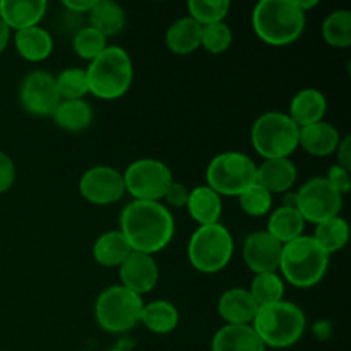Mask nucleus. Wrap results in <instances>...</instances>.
Masks as SVG:
<instances>
[{"label": "nucleus", "instance_id": "nucleus-1", "mask_svg": "<svg viewBox=\"0 0 351 351\" xmlns=\"http://www.w3.org/2000/svg\"><path fill=\"white\" fill-rule=\"evenodd\" d=\"M120 232L134 252L154 256L173 240L175 219L161 202L132 201L120 213Z\"/></svg>", "mask_w": 351, "mask_h": 351}, {"label": "nucleus", "instance_id": "nucleus-2", "mask_svg": "<svg viewBox=\"0 0 351 351\" xmlns=\"http://www.w3.org/2000/svg\"><path fill=\"white\" fill-rule=\"evenodd\" d=\"M252 27L266 45L288 47L304 33L305 14L295 0H261L254 7Z\"/></svg>", "mask_w": 351, "mask_h": 351}, {"label": "nucleus", "instance_id": "nucleus-3", "mask_svg": "<svg viewBox=\"0 0 351 351\" xmlns=\"http://www.w3.org/2000/svg\"><path fill=\"white\" fill-rule=\"evenodd\" d=\"M250 326L266 348L285 350L300 341L307 329V317L298 305L281 300L259 307Z\"/></svg>", "mask_w": 351, "mask_h": 351}, {"label": "nucleus", "instance_id": "nucleus-4", "mask_svg": "<svg viewBox=\"0 0 351 351\" xmlns=\"http://www.w3.org/2000/svg\"><path fill=\"white\" fill-rule=\"evenodd\" d=\"M329 257L312 237L302 235L283 245L278 267L280 276L297 288H312L328 273Z\"/></svg>", "mask_w": 351, "mask_h": 351}, {"label": "nucleus", "instance_id": "nucleus-5", "mask_svg": "<svg viewBox=\"0 0 351 351\" xmlns=\"http://www.w3.org/2000/svg\"><path fill=\"white\" fill-rule=\"evenodd\" d=\"M88 88L93 96L105 101L119 99L134 81L132 58L123 48L106 47L86 69Z\"/></svg>", "mask_w": 351, "mask_h": 351}, {"label": "nucleus", "instance_id": "nucleus-6", "mask_svg": "<svg viewBox=\"0 0 351 351\" xmlns=\"http://www.w3.org/2000/svg\"><path fill=\"white\" fill-rule=\"evenodd\" d=\"M300 127L281 112L263 113L254 122L250 130V143L264 160L290 158L298 147Z\"/></svg>", "mask_w": 351, "mask_h": 351}, {"label": "nucleus", "instance_id": "nucleus-7", "mask_svg": "<svg viewBox=\"0 0 351 351\" xmlns=\"http://www.w3.org/2000/svg\"><path fill=\"white\" fill-rule=\"evenodd\" d=\"M235 250V242L226 226L221 223L199 226L191 237L187 254L189 261L199 273L215 274L230 264Z\"/></svg>", "mask_w": 351, "mask_h": 351}, {"label": "nucleus", "instance_id": "nucleus-8", "mask_svg": "<svg viewBox=\"0 0 351 351\" xmlns=\"http://www.w3.org/2000/svg\"><path fill=\"white\" fill-rule=\"evenodd\" d=\"M143 307V297L132 293L122 285H113L101 291L96 300V322L103 331L123 335L139 324Z\"/></svg>", "mask_w": 351, "mask_h": 351}, {"label": "nucleus", "instance_id": "nucleus-9", "mask_svg": "<svg viewBox=\"0 0 351 351\" xmlns=\"http://www.w3.org/2000/svg\"><path fill=\"white\" fill-rule=\"evenodd\" d=\"M206 182L216 194L239 197L247 187L257 182V165L247 154L225 151L209 161Z\"/></svg>", "mask_w": 351, "mask_h": 351}, {"label": "nucleus", "instance_id": "nucleus-10", "mask_svg": "<svg viewBox=\"0 0 351 351\" xmlns=\"http://www.w3.org/2000/svg\"><path fill=\"white\" fill-rule=\"evenodd\" d=\"M123 175L125 192H129L134 201L161 202L167 189L173 182L170 168L154 158L136 160L127 167Z\"/></svg>", "mask_w": 351, "mask_h": 351}, {"label": "nucleus", "instance_id": "nucleus-11", "mask_svg": "<svg viewBox=\"0 0 351 351\" xmlns=\"http://www.w3.org/2000/svg\"><path fill=\"white\" fill-rule=\"evenodd\" d=\"M293 202L305 223H319L339 216L343 195L329 185L324 177H314L305 182L293 194Z\"/></svg>", "mask_w": 351, "mask_h": 351}, {"label": "nucleus", "instance_id": "nucleus-12", "mask_svg": "<svg viewBox=\"0 0 351 351\" xmlns=\"http://www.w3.org/2000/svg\"><path fill=\"white\" fill-rule=\"evenodd\" d=\"M21 106L33 117H51L62 101L55 75L47 71H33L23 79L19 88Z\"/></svg>", "mask_w": 351, "mask_h": 351}, {"label": "nucleus", "instance_id": "nucleus-13", "mask_svg": "<svg viewBox=\"0 0 351 351\" xmlns=\"http://www.w3.org/2000/svg\"><path fill=\"white\" fill-rule=\"evenodd\" d=\"M79 192L95 206H110L119 202L125 194L123 175L106 165L89 168L79 180Z\"/></svg>", "mask_w": 351, "mask_h": 351}, {"label": "nucleus", "instance_id": "nucleus-14", "mask_svg": "<svg viewBox=\"0 0 351 351\" xmlns=\"http://www.w3.org/2000/svg\"><path fill=\"white\" fill-rule=\"evenodd\" d=\"M122 287L143 297L156 288L160 280V267L153 256L143 252H130L119 267Z\"/></svg>", "mask_w": 351, "mask_h": 351}, {"label": "nucleus", "instance_id": "nucleus-15", "mask_svg": "<svg viewBox=\"0 0 351 351\" xmlns=\"http://www.w3.org/2000/svg\"><path fill=\"white\" fill-rule=\"evenodd\" d=\"M283 245L266 230L250 233L243 242V261L252 273H276Z\"/></svg>", "mask_w": 351, "mask_h": 351}, {"label": "nucleus", "instance_id": "nucleus-16", "mask_svg": "<svg viewBox=\"0 0 351 351\" xmlns=\"http://www.w3.org/2000/svg\"><path fill=\"white\" fill-rule=\"evenodd\" d=\"M47 9L48 3L45 0H2L0 19L9 29L23 31L40 26Z\"/></svg>", "mask_w": 351, "mask_h": 351}, {"label": "nucleus", "instance_id": "nucleus-17", "mask_svg": "<svg viewBox=\"0 0 351 351\" xmlns=\"http://www.w3.org/2000/svg\"><path fill=\"white\" fill-rule=\"evenodd\" d=\"M257 311H259V305L256 304L247 288L226 290L218 300V314L226 324H252Z\"/></svg>", "mask_w": 351, "mask_h": 351}, {"label": "nucleus", "instance_id": "nucleus-18", "mask_svg": "<svg viewBox=\"0 0 351 351\" xmlns=\"http://www.w3.org/2000/svg\"><path fill=\"white\" fill-rule=\"evenodd\" d=\"M339 141H341L339 130L324 120L300 127L298 134V147H304V151L317 158L331 156L332 153H336Z\"/></svg>", "mask_w": 351, "mask_h": 351}, {"label": "nucleus", "instance_id": "nucleus-19", "mask_svg": "<svg viewBox=\"0 0 351 351\" xmlns=\"http://www.w3.org/2000/svg\"><path fill=\"white\" fill-rule=\"evenodd\" d=\"M297 175V167L290 158L264 160L257 167V184L266 189L269 194H283L293 187Z\"/></svg>", "mask_w": 351, "mask_h": 351}, {"label": "nucleus", "instance_id": "nucleus-20", "mask_svg": "<svg viewBox=\"0 0 351 351\" xmlns=\"http://www.w3.org/2000/svg\"><path fill=\"white\" fill-rule=\"evenodd\" d=\"M328 112V99L319 89L307 88L298 91L290 101V117L298 127H307L324 120Z\"/></svg>", "mask_w": 351, "mask_h": 351}, {"label": "nucleus", "instance_id": "nucleus-21", "mask_svg": "<svg viewBox=\"0 0 351 351\" xmlns=\"http://www.w3.org/2000/svg\"><path fill=\"white\" fill-rule=\"evenodd\" d=\"M211 351H266V346L250 324H225L213 338Z\"/></svg>", "mask_w": 351, "mask_h": 351}, {"label": "nucleus", "instance_id": "nucleus-22", "mask_svg": "<svg viewBox=\"0 0 351 351\" xmlns=\"http://www.w3.org/2000/svg\"><path fill=\"white\" fill-rule=\"evenodd\" d=\"M185 208L199 226L216 225L223 213L221 195L216 194L208 185H199L191 191Z\"/></svg>", "mask_w": 351, "mask_h": 351}, {"label": "nucleus", "instance_id": "nucleus-23", "mask_svg": "<svg viewBox=\"0 0 351 351\" xmlns=\"http://www.w3.org/2000/svg\"><path fill=\"white\" fill-rule=\"evenodd\" d=\"M14 43H16L17 53L24 60L34 62V64L47 60L53 51V38H51L50 31L41 26L16 31Z\"/></svg>", "mask_w": 351, "mask_h": 351}, {"label": "nucleus", "instance_id": "nucleus-24", "mask_svg": "<svg viewBox=\"0 0 351 351\" xmlns=\"http://www.w3.org/2000/svg\"><path fill=\"white\" fill-rule=\"evenodd\" d=\"M132 252L120 230H110L99 235L93 245V257L103 267H120Z\"/></svg>", "mask_w": 351, "mask_h": 351}, {"label": "nucleus", "instance_id": "nucleus-25", "mask_svg": "<svg viewBox=\"0 0 351 351\" xmlns=\"http://www.w3.org/2000/svg\"><path fill=\"white\" fill-rule=\"evenodd\" d=\"M305 221L302 218L300 213L293 206H281V208L274 209L271 213L269 219H267V230L271 237L278 240L281 245L291 242V240L298 239L304 235Z\"/></svg>", "mask_w": 351, "mask_h": 351}, {"label": "nucleus", "instance_id": "nucleus-26", "mask_svg": "<svg viewBox=\"0 0 351 351\" xmlns=\"http://www.w3.org/2000/svg\"><path fill=\"white\" fill-rule=\"evenodd\" d=\"M201 24L195 23L192 17H180L175 21L167 31L168 50L177 55H191L201 47Z\"/></svg>", "mask_w": 351, "mask_h": 351}, {"label": "nucleus", "instance_id": "nucleus-27", "mask_svg": "<svg viewBox=\"0 0 351 351\" xmlns=\"http://www.w3.org/2000/svg\"><path fill=\"white\" fill-rule=\"evenodd\" d=\"M51 119L65 132H82L91 125L93 108L86 99H69L58 103Z\"/></svg>", "mask_w": 351, "mask_h": 351}, {"label": "nucleus", "instance_id": "nucleus-28", "mask_svg": "<svg viewBox=\"0 0 351 351\" xmlns=\"http://www.w3.org/2000/svg\"><path fill=\"white\" fill-rule=\"evenodd\" d=\"M125 23V10L113 0H96L95 7L89 12V26L99 31L105 38L122 33Z\"/></svg>", "mask_w": 351, "mask_h": 351}, {"label": "nucleus", "instance_id": "nucleus-29", "mask_svg": "<svg viewBox=\"0 0 351 351\" xmlns=\"http://www.w3.org/2000/svg\"><path fill=\"white\" fill-rule=\"evenodd\" d=\"M180 315L177 307L168 300H153L144 304L141 322L154 335H170L177 329Z\"/></svg>", "mask_w": 351, "mask_h": 351}, {"label": "nucleus", "instance_id": "nucleus-30", "mask_svg": "<svg viewBox=\"0 0 351 351\" xmlns=\"http://www.w3.org/2000/svg\"><path fill=\"white\" fill-rule=\"evenodd\" d=\"M312 239L331 256L346 247L350 239V226L341 216H335V218L315 225V233Z\"/></svg>", "mask_w": 351, "mask_h": 351}, {"label": "nucleus", "instance_id": "nucleus-31", "mask_svg": "<svg viewBox=\"0 0 351 351\" xmlns=\"http://www.w3.org/2000/svg\"><path fill=\"white\" fill-rule=\"evenodd\" d=\"M249 293L259 307L281 302L285 297V281L278 273L256 274L250 283Z\"/></svg>", "mask_w": 351, "mask_h": 351}, {"label": "nucleus", "instance_id": "nucleus-32", "mask_svg": "<svg viewBox=\"0 0 351 351\" xmlns=\"http://www.w3.org/2000/svg\"><path fill=\"white\" fill-rule=\"evenodd\" d=\"M322 36L328 45L335 48L351 47V12L339 9L329 14L322 23Z\"/></svg>", "mask_w": 351, "mask_h": 351}, {"label": "nucleus", "instance_id": "nucleus-33", "mask_svg": "<svg viewBox=\"0 0 351 351\" xmlns=\"http://www.w3.org/2000/svg\"><path fill=\"white\" fill-rule=\"evenodd\" d=\"M232 3L228 0H191L187 2L189 17L201 26L225 23Z\"/></svg>", "mask_w": 351, "mask_h": 351}, {"label": "nucleus", "instance_id": "nucleus-34", "mask_svg": "<svg viewBox=\"0 0 351 351\" xmlns=\"http://www.w3.org/2000/svg\"><path fill=\"white\" fill-rule=\"evenodd\" d=\"M57 82V91L62 101L69 99H84V96L89 93L88 77H86L84 69L69 67L62 71L55 77Z\"/></svg>", "mask_w": 351, "mask_h": 351}, {"label": "nucleus", "instance_id": "nucleus-35", "mask_svg": "<svg viewBox=\"0 0 351 351\" xmlns=\"http://www.w3.org/2000/svg\"><path fill=\"white\" fill-rule=\"evenodd\" d=\"M239 202L245 215L259 218V216H266L273 209V194H269L256 182L239 195Z\"/></svg>", "mask_w": 351, "mask_h": 351}, {"label": "nucleus", "instance_id": "nucleus-36", "mask_svg": "<svg viewBox=\"0 0 351 351\" xmlns=\"http://www.w3.org/2000/svg\"><path fill=\"white\" fill-rule=\"evenodd\" d=\"M72 47H74V51L79 57L84 58V60L93 62L106 47H108V45H106V38L103 36L99 31H96L95 27L91 26H86L81 27V29L74 34Z\"/></svg>", "mask_w": 351, "mask_h": 351}, {"label": "nucleus", "instance_id": "nucleus-37", "mask_svg": "<svg viewBox=\"0 0 351 351\" xmlns=\"http://www.w3.org/2000/svg\"><path fill=\"white\" fill-rule=\"evenodd\" d=\"M233 41L232 29L226 23L209 24L201 29V47L213 55H219L230 48Z\"/></svg>", "mask_w": 351, "mask_h": 351}, {"label": "nucleus", "instance_id": "nucleus-38", "mask_svg": "<svg viewBox=\"0 0 351 351\" xmlns=\"http://www.w3.org/2000/svg\"><path fill=\"white\" fill-rule=\"evenodd\" d=\"M324 178L329 182V185H331L335 191H338L341 195L348 194L350 192L351 175L348 170L341 168L339 165H332V167L328 170V175H326Z\"/></svg>", "mask_w": 351, "mask_h": 351}, {"label": "nucleus", "instance_id": "nucleus-39", "mask_svg": "<svg viewBox=\"0 0 351 351\" xmlns=\"http://www.w3.org/2000/svg\"><path fill=\"white\" fill-rule=\"evenodd\" d=\"M16 182V165L7 153L0 151V194H5Z\"/></svg>", "mask_w": 351, "mask_h": 351}, {"label": "nucleus", "instance_id": "nucleus-40", "mask_svg": "<svg viewBox=\"0 0 351 351\" xmlns=\"http://www.w3.org/2000/svg\"><path fill=\"white\" fill-rule=\"evenodd\" d=\"M189 194H191V191H189L187 187H185L184 184H180V182H171L170 187L167 189V192H165L163 195V201L167 202L170 208H185L187 206V201H189ZM167 206V208H168Z\"/></svg>", "mask_w": 351, "mask_h": 351}, {"label": "nucleus", "instance_id": "nucleus-41", "mask_svg": "<svg viewBox=\"0 0 351 351\" xmlns=\"http://www.w3.org/2000/svg\"><path fill=\"white\" fill-rule=\"evenodd\" d=\"M336 153H338V165H339V167L351 171V136L341 137V141H339Z\"/></svg>", "mask_w": 351, "mask_h": 351}, {"label": "nucleus", "instance_id": "nucleus-42", "mask_svg": "<svg viewBox=\"0 0 351 351\" xmlns=\"http://www.w3.org/2000/svg\"><path fill=\"white\" fill-rule=\"evenodd\" d=\"M95 3L96 0H64L62 5L72 14H89Z\"/></svg>", "mask_w": 351, "mask_h": 351}, {"label": "nucleus", "instance_id": "nucleus-43", "mask_svg": "<svg viewBox=\"0 0 351 351\" xmlns=\"http://www.w3.org/2000/svg\"><path fill=\"white\" fill-rule=\"evenodd\" d=\"M312 332H314L315 338L321 339V341H328V339L331 338V335H332L331 322H329V321L314 322V326H312Z\"/></svg>", "mask_w": 351, "mask_h": 351}, {"label": "nucleus", "instance_id": "nucleus-44", "mask_svg": "<svg viewBox=\"0 0 351 351\" xmlns=\"http://www.w3.org/2000/svg\"><path fill=\"white\" fill-rule=\"evenodd\" d=\"M10 41V29L3 24V21L0 19V53L7 48Z\"/></svg>", "mask_w": 351, "mask_h": 351}, {"label": "nucleus", "instance_id": "nucleus-45", "mask_svg": "<svg viewBox=\"0 0 351 351\" xmlns=\"http://www.w3.org/2000/svg\"><path fill=\"white\" fill-rule=\"evenodd\" d=\"M295 3H297L298 9L302 10V12H307V10H312L314 7L319 5V0H295Z\"/></svg>", "mask_w": 351, "mask_h": 351}, {"label": "nucleus", "instance_id": "nucleus-46", "mask_svg": "<svg viewBox=\"0 0 351 351\" xmlns=\"http://www.w3.org/2000/svg\"><path fill=\"white\" fill-rule=\"evenodd\" d=\"M123 343H125V339H122V341L117 343L115 348H113L112 351H129V350L134 346V345H127V346H125V345H123Z\"/></svg>", "mask_w": 351, "mask_h": 351}, {"label": "nucleus", "instance_id": "nucleus-47", "mask_svg": "<svg viewBox=\"0 0 351 351\" xmlns=\"http://www.w3.org/2000/svg\"><path fill=\"white\" fill-rule=\"evenodd\" d=\"M82 351H89V350H82Z\"/></svg>", "mask_w": 351, "mask_h": 351}]
</instances>
